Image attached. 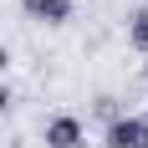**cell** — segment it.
<instances>
[{"label":"cell","instance_id":"cell-1","mask_svg":"<svg viewBox=\"0 0 148 148\" xmlns=\"http://www.w3.org/2000/svg\"><path fill=\"white\" fill-rule=\"evenodd\" d=\"M102 148H148V128L143 118H112L102 133Z\"/></svg>","mask_w":148,"mask_h":148},{"label":"cell","instance_id":"cell-2","mask_svg":"<svg viewBox=\"0 0 148 148\" xmlns=\"http://www.w3.org/2000/svg\"><path fill=\"white\" fill-rule=\"evenodd\" d=\"M87 143V128H82V118H72V112H56V118L46 123V148H82Z\"/></svg>","mask_w":148,"mask_h":148},{"label":"cell","instance_id":"cell-3","mask_svg":"<svg viewBox=\"0 0 148 148\" xmlns=\"http://www.w3.org/2000/svg\"><path fill=\"white\" fill-rule=\"evenodd\" d=\"M21 10L41 26H66L72 21V0H21Z\"/></svg>","mask_w":148,"mask_h":148},{"label":"cell","instance_id":"cell-4","mask_svg":"<svg viewBox=\"0 0 148 148\" xmlns=\"http://www.w3.org/2000/svg\"><path fill=\"white\" fill-rule=\"evenodd\" d=\"M128 41H133V51H143V56H148V5L128 15Z\"/></svg>","mask_w":148,"mask_h":148},{"label":"cell","instance_id":"cell-5","mask_svg":"<svg viewBox=\"0 0 148 148\" xmlns=\"http://www.w3.org/2000/svg\"><path fill=\"white\" fill-rule=\"evenodd\" d=\"M5 66H10V51H5V46H0V77H5Z\"/></svg>","mask_w":148,"mask_h":148},{"label":"cell","instance_id":"cell-6","mask_svg":"<svg viewBox=\"0 0 148 148\" xmlns=\"http://www.w3.org/2000/svg\"><path fill=\"white\" fill-rule=\"evenodd\" d=\"M5 107H10V87H0V112H5Z\"/></svg>","mask_w":148,"mask_h":148},{"label":"cell","instance_id":"cell-7","mask_svg":"<svg viewBox=\"0 0 148 148\" xmlns=\"http://www.w3.org/2000/svg\"><path fill=\"white\" fill-rule=\"evenodd\" d=\"M143 128H148V112H143Z\"/></svg>","mask_w":148,"mask_h":148}]
</instances>
